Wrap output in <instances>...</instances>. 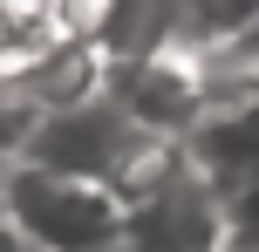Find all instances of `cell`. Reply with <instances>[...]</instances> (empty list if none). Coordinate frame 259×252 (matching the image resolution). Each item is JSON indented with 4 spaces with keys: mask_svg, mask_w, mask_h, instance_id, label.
Segmentation results:
<instances>
[{
    "mask_svg": "<svg viewBox=\"0 0 259 252\" xmlns=\"http://www.w3.org/2000/svg\"><path fill=\"white\" fill-rule=\"evenodd\" d=\"M27 164H48V171H68V177H96V184L137 198V191H150L178 164V136L143 130L116 95L103 89L89 103L48 109L34 123V136H27Z\"/></svg>",
    "mask_w": 259,
    "mask_h": 252,
    "instance_id": "1",
    "label": "cell"
},
{
    "mask_svg": "<svg viewBox=\"0 0 259 252\" xmlns=\"http://www.w3.org/2000/svg\"><path fill=\"white\" fill-rule=\"evenodd\" d=\"M0 212L14 218L27 252H116L123 245V191L27 164V157L7 171Z\"/></svg>",
    "mask_w": 259,
    "mask_h": 252,
    "instance_id": "2",
    "label": "cell"
},
{
    "mask_svg": "<svg viewBox=\"0 0 259 252\" xmlns=\"http://www.w3.org/2000/svg\"><path fill=\"white\" fill-rule=\"evenodd\" d=\"M116 252H225V205L184 164V150L150 191L123 198V245Z\"/></svg>",
    "mask_w": 259,
    "mask_h": 252,
    "instance_id": "3",
    "label": "cell"
},
{
    "mask_svg": "<svg viewBox=\"0 0 259 252\" xmlns=\"http://www.w3.org/2000/svg\"><path fill=\"white\" fill-rule=\"evenodd\" d=\"M109 95L157 136H184L198 123V109L219 95L211 68L184 48H143V55H123L109 62Z\"/></svg>",
    "mask_w": 259,
    "mask_h": 252,
    "instance_id": "4",
    "label": "cell"
},
{
    "mask_svg": "<svg viewBox=\"0 0 259 252\" xmlns=\"http://www.w3.org/2000/svg\"><path fill=\"white\" fill-rule=\"evenodd\" d=\"M178 150L219 191V205H239L246 191H259V89H219L178 136Z\"/></svg>",
    "mask_w": 259,
    "mask_h": 252,
    "instance_id": "5",
    "label": "cell"
},
{
    "mask_svg": "<svg viewBox=\"0 0 259 252\" xmlns=\"http://www.w3.org/2000/svg\"><path fill=\"white\" fill-rule=\"evenodd\" d=\"M259 14V0H170V27H164V48H184L205 62L225 34H239Z\"/></svg>",
    "mask_w": 259,
    "mask_h": 252,
    "instance_id": "6",
    "label": "cell"
},
{
    "mask_svg": "<svg viewBox=\"0 0 259 252\" xmlns=\"http://www.w3.org/2000/svg\"><path fill=\"white\" fill-rule=\"evenodd\" d=\"M205 68H211V82H219V89H259V14L205 55Z\"/></svg>",
    "mask_w": 259,
    "mask_h": 252,
    "instance_id": "7",
    "label": "cell"
},
{
    "mask_svg": "<svg viewBox=\"0 0 259 252\" xmlns=\"http://www.w3.org/2000/svg\"><path fill=\"white\" fill-rule=\"evenodd\" d=\"M225 225L232 232H259V191H246L239 205H225Z\"/></svg>",
    "mask_w": 259,
    "mask_h": 252,
    "instance_id": "8",
    "label": "cell"
},
{
    "mask_svg": "<svg viewBox=\"0 0 259 252\" xmlns=\"http://www.w3.org/2000/svg\"><path fill=\"white\" fill-rule=\"evenodd\" d=\"M0 252H27V239L14 232V218H7V212H0Z\"/></svg>",
    "mask_w": 259,
    "mask_h": 252,
    "instance_id": "9",
    "label": "cell"
},
{
    "mask_svg": "<svg viewBox=\"0 0 259 252\" xmlns=\"http://www.w3.org/2000/svg\"><path fill=\"white\" fill-rule=\"evenodd\" d=\"M225 252H259V232H232L225 225Z\"/></svg>",
    "mask_w": 259,
    "mask_h": 252,
    "instance_id": "10",
    "label": "cell"
}]
</instances>
